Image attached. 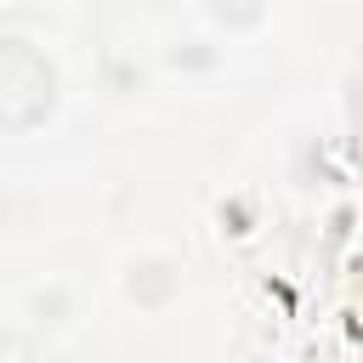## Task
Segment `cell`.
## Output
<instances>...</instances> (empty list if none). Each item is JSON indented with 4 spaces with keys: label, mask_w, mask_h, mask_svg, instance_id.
Listing matches in <instances>:
<instances>
[{
    "label": "cell",
    "mask_w": 363,
    "mask_h": 363,
    "mask_svg": "<svg viewBox=\"0 0 363 363\" xmlns=\"http://www.w3.org/2000/svg\"><path fill=\"white\" fill-rule=\"evenodd\" d=\"M216 11H221L227 23H255V17H261V0H216Z\"/></svg>",
    "instance_id": "cell-2"
},
{
    "label": "cell",
    "mask_w": 363,
    "mask_h": 363,
    "mask_svg": "<svg viewBox=\"0 0 363 363\" xmlns=\"http://www.w3.org/2000/svg\"><path fill=\"white\" fill-rule=\"evenodd\" d=\"M57 79L51 62L23 45V40H0V130H28L51 113Z\"/></svg>",
    "instance_id": "cell-1"
}]
</instances>
